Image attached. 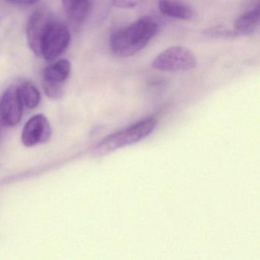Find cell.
Here are the masks:
<instances>
[{"label": "cell", "instance_id": "8992f818", "mask_svg": "<svg viewBox=\"0 0 260 260\" xmlns=\"http://www.w3.org/2000/svg\"><path fill=\"white\" fill-rule=\"evenodd\" d=\"M51 127L45 115H36L29 118L24 126L22 132V144L31 147L48 141L51 138Z\"/></svg>", "mask_w": 260, "mask_h": 260}, {"label": "cell", "instance_id": "3957f363", "mask_svg": "<svg viewBox=\"0 0 260 260\" xmlns=\"http://www.w3.org/2000/svg\"><path fill=\"white\" fill-rule=\"evenodd\" d=\"M71 40V35L68 27L51 16L41 41L40 57L48 61H54L66 51Z\"/></svg>", "mask_w": 260, "mask_h": 260}, {"label": "cell", "instance_id": "5bb4252c", "mask_svg": "<svg viewBox=\"0 0 260 260\" xmlns=\"http://www.w3.org/2000/svg\"><path fill=\"white\" fill-rule=\"evenodd\" d=\"M5 1L14 5L31 6L37 4L39 0H5Z\"/></svg>", "mask_w": 260, "mask_h": 260}, {"label": "cell", "instance_id": "7a4b0ae2", "mask_svg": "<svg viewBox=\"0 0 260 260\" xmlns=\"http://www.w3.org/2000/svg\"><path fill=\"white\" fill-rule=\"evenodd\" d=\"M157 120L151 117L142 120L127 128L112 134L102 140L93 149L95 156H103L118 149L136 144L148 137L154 130Z\"/></svg>", "mask_w": 260, "mask_h": 260}, {"label": "cell", "instance_id": "6da1fadb", "mask_svg": "<svg viewBox=\"0 0 260 260\" xmlns=\"http://www.w3.org/2000/svg\"><path fill=\"white\" fill-rule=\"evenodd\" d=\"M159 30V24L155 19L143 16L133 23L111 33V51L118 57H132L145 48Z\"/></svg>", "mask_w": 260, "mask_h": 260}, {"label": "cell", "instance_id": "8fae6325", "mask_svg": "<svg viewBox=\"0 0 260 260\" xmlns=\"http://www.w3.org/2000/svg\"><path fill=\"white\" fill-rule=\"evenodd\" d=\"M260 22L259 4L255 8L240 16L234 24V28L231 31L233 36H248L252 34L258 28Z\"/></svg>", "mask_w": 260, "mask_h": 260}, {"label": "cell", "instance_id": "52a82bcc", "mask_svg": "<svg viewBox=\"0 0 260 260\" xmlns=\"http://www.w3.org/2000/svg\"><path fill=\"white\" fill-rule=\"evenodd\" d=\"M51 16L45 10H36L28 20L27 25V38L28 45L35 54L40 57V45L45 26Z\"/></svg>", "mask_w": 260, "mask_h": 260}, {"label": "cell", "instance_id": "277c9868", "mask_svg": "<svg viewBox=\"0 0 260 260\" xmlns=\"http://www.w3.org/2000/svg\"><path fill=\"white\" fill-rule=\"evenodd\" d=\"M197 59L194 53L184 46H173L159 53L152 62L155 70L162 72H182L194 69Z\"/></svg>", "mask_w": 260, "mask_h": 260}, {"label": "cell", "instance_id": "30bf717a", "mask_svg": "<svg viewBox=\"0 0 260 260\" xmlns=\"http://www.w3.org/2000/svg\"><path fill=\"white\" fill-rule=\"evenodd\" d=\"M68 19L74 25H82L87 19L92 0H61Z\"/></svg>", "mask_w": 260, "mask_h": 260}, {"label": "cell", "instance_id": "9c48e42d", "mask_svg": "<svg viewBox=\"0 0 260 260\" xmlns=\"http://www.w3.org/2000/svg\"><path fill=\"white\" fill-rule=\"evenodd\" d=\"M158 7L162 15L173 19L188 21L196 16L194 10L181 0H158Z\"/></svg>", "mask_w": 260, "mask_h": 260}, {"label": "cell", "instance_id": "7c38bea8", "mask_svg": "<svg viewBox=\"0 0 260 260\" xmlns=\"http://www.w3.org/2000/svg\"><path fill=\"white\" fill-rule=\"evenodd\" d=\"M19 95L23 106L29 109H36L41 101L39 89L30 82H25L18 86Z\"/></svg>", "mask_w": 260, "mask_h": 260}, {"label": "cell", "instance_id": "4fadbf2b", "mask_svg": "<svg viewBox=\"0 0 260 260\" xmlns=\"http://www.w3.org/2000/svg\"><path fill=\"white\" fill-rule=\"evenodd\" d=\"M115 7L121 9L134 8L140 4L142 0H112Z\"/></svg>", "mask_w": 260, "mask_h": 260}, {"label": "cell", "instance_id": "5b68a950", "mask_svg": "<svg viewBox=\"0 0 260 260\" xmlns=\"http://www.w3.org/2000/svg\"><path fill=\"white\" fill-rule=\"evenodd\" d=\"M23 104L18 86L9 87L0 99V120L9 127H14L20 122Z\"/></svg>", "mask_w": 260, "mask_h": 260}, {"label": "cell", "instance_id": "ba28073f", "mask_svg": "<svg viewBox=\"0 0 260 260\" xmlns=\"http://www.w3.org/2000/svg\"><path fill=\"white\" fill-rule=\"evenodd\" d=\"M71 63L66 59H61L46 67L43 74L42 86L64 87L65 83L69 78Z\"/></svg>", "mask_w": 260, "mask_h": 260}]
</instances>
